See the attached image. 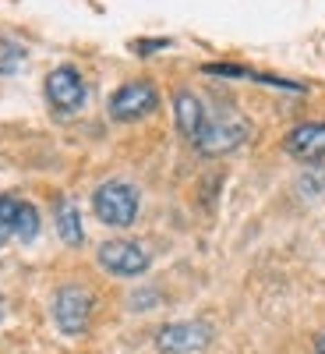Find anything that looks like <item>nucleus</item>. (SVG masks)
Segmentation results:
<instances>
[{"instance_id": "obj_8", "label": "nucleus", "mask_w": 325, "mask_h": 354, "mask_svg": "<svg viewBox=\"0 0 325 354\" xmlns=\"http://www.w3.org/2000/svg\"><path fill=\"white\" fill-rule=\"evenodd\" d=\"M283 149L301 163L325 160V121H304L297 128H290L283 138Z\"/></svg>"}, {"instance_id": "obj_9", "label": "nucleus", "mask_w": 325, "mask_h": 354, "mask_svg": "<svg viewBox=\"0 0 325 354\" xmlns=\"http://www.w3.org/2000/svg\"><path fill=\"white\" fill-rule=\"evenodd\" d=\"M205 100L198 93H191V88H177L173 93V121H177V131H181L191 145L201 131V121H205Z\"/></svg>"}, {"instance_id": "obj_14", "label": "nucleus", "mask_w": 325, "mask_h": 354, "mask_svg": "<svg viewBox=\"0 0 325 354\" xmlns=\"http://www.w3.org/2000/svg\"><path fill=\"white\" fill-rule=\"evenodd\" d=\"M315 351H318V354H325V333H318V337H315Z\"/></svg>"}, {"instance_id": "obj_3", "label": "nucleus", "mask_w": 325, "mask_h": 354, "mask_svg": "<svg viewBox=\"0 0 325 354\" xmlns=\"http://www.w3.org/2000/svg\"><path fill=\"white\" fill-rule=\"evenodd\" d=\"M92 209L106 227H131L138 216V188L128 181H106L92 195Z\"/></svg>"}, {"instance_id": "obj_10", "label": "nucleus", "mask_w": 325, "mask_h": 354, "mask_svg": "<svg viewBox=\"0 0 325 354\" xmlns=\"http://www.w3.org/2000/svg\"><path fill=\"white\" fill-rule=\"evenodd\" d=\"M53 220H57V234L75 248L85 241V230H81V220H78V209H75V202L68 198H57L53 202Z\"/></svg>"}, {"instance_id": "obj_12", "label": "nucleus", "mask_w": 325, "mask_h": 354, "mask_svg": "<svg viewBox=\"0 0 325 354\" xmlns=\"http://www.w3.org/2000/svg\"><path fill=\"white\" fill-rule=\"evenodd\" d=\"M18 209H21V198H14V195H0V248H4V245L14 238Z\"/></svg>"}, {"instance_id": "obj_7", "label": "nucleus", "mask_w": 325, "mask_h": 354, "mask_svg": "<svg viewBox=\"0 0 325 354\" xmlns=\"http://www.w3.org/2000/svg\"><path fill=\"white\" fill-rule=\"evenodd\" d=\"M149 252L138 241H106L99 245V266L113 277H141L149 270Z\"/></svg>"}, {"instance_id": "obj_4", "label": "nucleus", "mask_w": 325, "mask_h": 354, "mask_svg": "<svg viewBox=\"0 0 325 354\" xmlns=\"http://www.w3.org/2000/svg\"><path fill=\"white\" fill-rule=\"evenodd\" d=\"M156 106H159V88H156L152 82H145V78L124 82V85L110 96V103H106L110 117H113V121H121V124L141 121V117L156 113Z\"/></svg>"}, {"instance_id": "obj_1", "label": "nucleus", "mask_w": 325, "mask_h": 354, "mask_svg": "<svg viewBox=\"0 0 325 354\" xmlns=\"http://www.w3.org/2000/svg\"><path fill=\"white\" fill-rule=\"evenodd\" d=\"M251 135V121L233 106H209L205 110L201 131L195 138V149L205 156H226L233 149H241Z\"/></svg>"}, {"instance_id": "obj_13", "label": "nucleus", "mask_w": 325, "mask_h": 354, "mask_svg": "<svg viewBox=\"0 0 325 354\" xmlns=\"http://www.w3.org/2000/svg\"><path fill=\"white\" fill-rule=\"evenodd\" d=\"M25 61V50L18 43H8V39H0V75H14Z\"/></svg>"}, {"instance_id": "obj_5", "label": "nucleus", "mask_w": 325, "mask_h": 354, "mask_svg": "<svg viewBox=\"0 0 325 354\" xmlns=\"http://www.w3.org/2000/svg\"><path fill=\"white\" fill-rule=\"evenodd\" d=\"M85 96H88V88H85V78L78 75V68L61 64L46 75V100L57 113H78L85 106Z\"/></svg>"}, {"instance_id": "obj_2", "label": "nucleus", "mask_w": 325, "mask_h": 354, "mask_svg": "<svg viewBox=\"0 0 325 354\" xmlns=\"http://www.w3.org/2000/svg\"><path fill=\"white\" fill-rule=\"evenodd\" d=\"M92 308H96V298H92V290L81 287V283H68L53 294V322H57V330L68 333V337H81L88 330Z\"/></svg>"}, {"instance_id": "obj_11", "label": "nucleus", "mask_w": 325, "mask_h": 354, "mask_svg": "<svg viewBox=\"0 0 325 354\" xmlns=\"http://www.w3.org/2000/svg\"><path fill=\"white\" fill-rule=\"evenodd\" d=\"M14 238L18 241H36L39 238V209L32 202H21V209H18V223H14Z\"/></svg>"}, {"instance_id": "obj_15", "label": "nucleus", "mask_w": 325, "mask_h": 354, "mask_svg": "<svg viewBox=\"0 0 325 354\" xmlns=\"http://www.w3.org/2000/svg\"><path fill=\"white\" fill-rule=\"evenodd\" d=\"M0 319H4V298H0Z\"/></svg>"}, {"instance_id": "obj_6", "label": "nucleus", "mask_w": 325, "mask_h": 354, "mask_svg": "<svg viewBox=\"0 0 325 354\" xmlns=\"http://www.w3.org/2000/svg\"><path fill=\"white\" fill-rule=\"evenodd\" d=\"M209 340H213V326L195 322V319L166 322V326L156 333L159 354H195V351H205V347H209Z\"/></svg>"}]
</instances>
